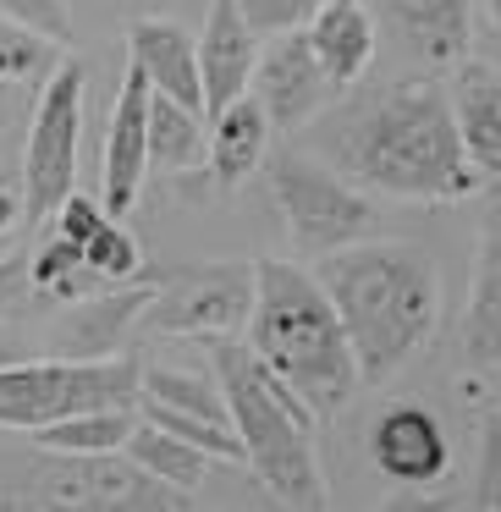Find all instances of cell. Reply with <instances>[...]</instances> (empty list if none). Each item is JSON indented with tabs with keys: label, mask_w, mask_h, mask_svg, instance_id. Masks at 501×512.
Instances as JSON below:
<instances>
[{
	"label": "cell",
	"mask_w": 501,
	"mask_h": 512,
	"mask_svg": "<svg viewBox=\"0 0 501 512\" xmlns=\"http://www.w3.org/2000/svg\"><path fill=\"white\" fill-rule=\"evenodd\" d=\"M303 149L331 160L364 193L408 204H452L479 188L452 94L435 78H391L353 100H331L303 127Z\"/></svg>",
	"instance_id": "6da1fadb"
},
{
	"label": "cell",
	"mask_w": 501,
	"mask_h": 512,
	"mask_svg": "<svg viewBox=\"0 0 501 512\" xmlns=\"http://www.w3.org/2000/svg\"><path fill=\"white\" fill-rule=\"evenodd\" d=\"M314 276L336 298L364 386H386L397 369H408L441 325V276L419 243L364 237L314 259Z\"/></svg>",
	"instance_id": "7a4b0ae2"
},
{
	"label": "cell",
	"mask_w": 501,
	"mask_h": 512,
	"mask_svg": "<svg viewBox=\"0 0 501 512\" xmlns=\"http://www.w3.org/2000/svg\"><path fill=\"white\" fill-rule=\"evenodd\" d=\"M243 342L320 419H336L353 402V391L364 386V369H358L353 336L336 314V298L298 259H259V298Z\"/></svg>",
	"instance_id": "3957f363"
},
{
	"label": "cell",
	"mask_w": 501,
	"mask_h": 512,
	"mask_svg": "<svg viewBox=\"0 0 501 512\" xmlns=\"http://www.w3.org/2000/svg\"><path fill=\"white\" fill-rule=\"evenodd\" d=\"M210 369L226 391L232 408V430L243 435V452L254 479L287 507H325L331 485H325V463L314 446V424L320 413L265 364L248 342L232 336H204Z\"/></svg>",
	"instance_id": "277c9868"
},
{
	"label": "cell",
	"mask_w": 501,
	"mask_h": 512,
	"mask_svg": "<svg viewBox=\"0 0 501 512\" xmlns=\"http://www.w3.org/2000/svg\"><path fill=\"white\" fill-rule=\"evenodd\" d=\"M193 490H177L144 468L133 452H50L28 457L0 490V507H45V512H182Z\"/></svg>",
	"instance_id": "5b68a950"
},
{
	"label": "cell",
	"mask_w": 501,
	"mask_h": 512,
	"mask_svg": "<svg viewBox=\"0 0 501 512\" xmlns=\"http://www.w3.org/2000/svg\"><path fill=\"white\" fill-rule=\"evenodd\" d=\"M144 397V364L133 353L111 358H17L0 364V430H45L67 413L89 408H138Z\"/></svg>",
	"instance_id": "8992f818"
},
{
	"label": "cell",
	"mask_w": 501,
	"mask_h": 512,
	"mask_svg": "<svg viewBox=\"0 0 501 512\" xmlns=\"http://www.w3.org/2000/svg\"><path fill=\"white\" fill-rule=\"evenodd\" d=\"M265 182L298 259H325L347 243L375 237V204L364 199V188L314 149H281L276 160H265Z\"/></svg>",
	"instance_id": "52a82bcc"
},
{
	"label": "cell",
	"mask_w": 501,
	"mask_h": 512,
	"mask_svg": "<svg viewBox=\"0 0 501 512\" xmlns=\"http://www.w3.org/2000/svg\"><path fill=\"white\" fill-rule=\"evenodd\" d=\"M83 94H89V72L78 56H67L45 78L34 127H28L23 149V232L56 221V210L72 199L78 182V144H83Z\"/></svg>",
	"instance_id": "ba28073f"
},
{
	"label": "cell",
	"mask_w": 501,
	"mask_h": 512,
	"mask_svg": "<svg viewBox=\"0 0 501 512\" xmlns=\"http://www.w3.org/2000/svg\"><path fill=\"white\" fill-rule=\"evenodd\" d=\"M259 298V259H215L160 276V292L144 314L155 336H232L248 331Z\"/></svg>",
	"instance_id": "9c48e42d"
},
{
	"label": "cell",
	"mask_w": 501,
	"mask_h": 512,
	"mask_svg": "<svg viewBox=\"0 0 501 512\" xmlns=\"http://www.w3.org/2000/svg\"><path fill=\"white\" fill-rule=\"evenodd\" d=\"M248 94L265 105V116H270L276 133H298V127H309L342 89L331 83L325 61L314 56L309 28H287V34H270L265 39L259 67H254V89H248Z\"/></svg>",
	"instance_id": "30bf717a"
},
{
	"label": "cell",
	"mask_w": 501,
	"mask_h": 512,
	"mask_svg": "<svg viewBox=\"0 0 501 512\" xmlns=\"http://www.w3.org/2000/svg\"><path fill=\"white\" fill-rule=\"evenodd\" d=\"M369 463L397 485H435L452 468V441L446 424L424 402H391L369 424Z\"/></svg>",
	"instance_id": "8fae6325"
},
{
	"label": "cell",
	"mask_w": 501,
	"mask_h": 512,
	"mask_svg": "<svg viewBox=\"0 0 501 512\" xmlns=\"http://www.w3.org/2000/svg\"><path fill=\"white\" fill-rule=\"evenodd\" d=\"M265 34L248 23L243 0H210L199 28V72H204V111L221 116L232 100H243L254 89V67Z\"/></svg>",
	"instance_id": "7c38bea8"
},
{
	"label": "cell",
	"mask_w": 501,
	"mask_h": 512,
	"mask_svg": "<svg viewBox=\"0 0 501 512\" xmlns=\"http://www.w3.org/2000/svg\"><path fill=\"white\" fill-rule=\"evenodd\" d=\"M149 100H155V83H149L144 67L127 61L122 94H116L111 111V133H105V210L127 215L144 193L149 166Z\"/></svg>",
	"instance_id": "4fadbf2b"
},
{
	"label": "cell",
	"mask_w": 501,
	"mask_h": 512,
	"mask_svg": "<svg viewBox=\"0 0 501 512\" xmlns=\"http://www.w3.org/2000/svg\"><path fill=\"white\" fill-rule=\"evenodd\" d=\"M155 292H160V276H144V281H122V287L105 292V298H94V292L78 298L67 314H61V325H56V353H67V358H111V353H122L127 331L144 325Z\"/></svg>",
	"instance_id": "5bb4252c"
},
{
	"label": "cell",
	"mask_w": 501,
	"mask_h": 512,
	"mask_svg": "<svg viewBox=\"0 0 501 512\" xmlns=\"http://www.w3.org/2000/svg\"><path fill=\"white\" fill-rule=\"evenodd\" d=\"M463 364L496 369L501 364V199L485 204L474 237V276H468L463 309Z\"/></svg>",
	"instance_id": "9a60e30c"
},
{
	"label": "cell",
	"mask_w": 501,
	"mask_h": 512,
	"mask_svg": "<svg viewBox=\"0 0 501 512\" xmlns=\"http://www.w3.org/2000/svg\"><path fill=\"white\" fill-rule=\"evenodd\" d=\"M127 61L149 72L160 94L204 111V72H199V39L171 17H133L127 23ZM210 116V111H204Z\"/></svg>",
	"instance_id": "2e32d148"
},
{
	"label": "cell",
	"mask_w": 501,
	"mask_h": 512,
	"mask_svg": "<svg viewBox=\"0 0 501 512\" xmlns=\"http://www.w3.org/2000/svg\"><path fill=\"white\" fill-rule=\"evenodd\" d=\"M386 23L397 28V39L424 56L430 67L463 61L468 28H474V0H380Z\"/></svg>",
	"instance_id": "e0dca14e"
},
{
	"label": "cell",
	"mask_w": 501,
	"mask_h": 512,
	"mask_svg": "<svg viewBox=\"0 0 501 512\" xmlns=\"http://www.w3.org/2000/svg\"><path fill=\"white\" fill-rule=\"evenodd\" d=\"M452 111H457V127H463L468 160L479 166V177L501 182V72L479 67V61L457 67Z\"/></svg>",
	"instance_id": "ac0fdd59"
},
{
	"label": "cell",
	"mask_w": 501,
	"mask_h": 512,
	"mask_svg": "<svg viewBox=\"0 0 501 512\" xmlns=\"http://www.w3.org/2000/svg\"><path fill=\"white\" fill-rule=\"evenodd\" d=\"M265 144H270V116L254 94L232 100L221 116H210V177L221 193L243 188L254 171H265Z\"/></svg>",
	"instance_id": "d6986e66"
},
{
	"label": "cell",
	"mask_w": 501,
	"mask_h": 512,
	"mask_svg": "<svg viewBox=\"0 0 501 512\" xmlns=\"http://www.w3.org/2000/svg\"><path fill=\"white\" fill-rule=\"evenodd\" d=\"M309 39H314V56L325 61V72H331V83L342 94L375 61V17L364 12V0H325L309 23Z\"/></svg>",
	"instance_id": "ffe728a7"
},
{
	"label": "cell",
	"mask_w": 501,
	"mask_h": 512,
	"mask_svg": "<svg viewBox=\"0 0 501 512\" xmlns=\"http://www.w3.org/2000/svg\"><path fill=\"white\" fill-rule=\"evenodd\" d=\"M199 160H210V116L155 89V100H149V166L193 171Z\"/></svg>",
	"instance_id": "44dd1931"
},
{
	"label": "cell",
	"mask_w": 501,
	"mask_h": 512,
	"mask_svg": "<svg viewBox=\"0 0 501 512\" xmlns=\"http://www.w3.org/2000/svg\"><path fill=\"white\" fill-rule=\"evenodd\" d=\"M138 430V408H89L34 430V446L50 452H122Z\"/></svg>",
	"instance_id": "7402d4cb"
},
{
	"label": "cell",
	"mask_w": 501,
	"mask_h": 512,
	"mask_svg": "<svg viewBox=\"0 0 501 512\" xmlns=\"http://www.w3.org/2000/svg\"><path fill=\"white\" fill-rule=\"evenodd\" d=\"M127 452H133L144 468H155L160 479H171L177 490H193V496H199L204 474H210V463H215L204 446L182 441V435L160 430V424H149V419H138V430H133V441H127Z\"/></svg>",
	"instance_id": "603a6c76"
},
{
	"label": "cell",
	"mask_w": 501,
	"mask_h": 512,
	"mask_svg": "<svg viewBox=\"0 0 501 512\" xmlns=\"http://www.w3.org/2000/svg\"><path fill=\"white\" fill-rule=\"evenodd\" d=\"M34 287H39V298L78 303V298H89V292H100V270L89 265L83 243H72V237L56 232L50 243L34 248Z\"/></svg>",
	"instance_id": "cb8c5ba5"
},
{
	"label": "cell",
	"mask_w": 501,
	"mask_h": 512,
	"mask_svg": "<svg viewBox=\"0 0 501 512\" xmlns=\"http://www.w3.org/2000/svg\"><path fill=\"white\" fill-rule=\"evenodd\" d=\"M61 39L39 34V28L17 23V17L0 12V83H45L61 67Z\"/></svg>",
	"instance_id": "d4e9b609"
},
{
	"label": "cell",
	"mask_w": 501,
	"mask_h": 512,
	"mask_svg": "<svg viewBox=\"0 0 501 512\" xmlns=\"http://www.w3.org/2000/svg\"><path fill=\"white\" fill-rule=\"evenodd\" d=\"M144 397H160V402H177L188 413H204L215 424H232V408H226V391L221 380L210 375H193L182 364H144Z\"/></svg>",
	"instance_id": "484cf974"
},
{
	"label": "cell",
	"mask_w": 501,
	"mask_h": 512,
	"mask_svg": "<svg viewBox=\"0 0 501 512\" xmlns=\"http://www.w3.org/2000/svg\"><path fill=\"white\" fill-rule=\"evenodd\" d=\"M83 254L100 270V281H138L144 276V248H138V237L122 226V215H111V221L83 243Z\"/></svg>",
	"instance_id": "4316f807"
},
{
	"label": "cell",
	"mask_w": 501,
	"mask_h": 512,
	"mask_svg": "<svg viewBox=\"0 0 501 512\" xmlns=\"http://www.w3.org/2000/svg\"><path fill=\"white\" fill-rule=\"evenodd\" d=\"M474 507L501 512V408L479 419V468H474Z\"/></svg>",
	"instance_id": "83f0119b"
},
{
	"label": "cell",
	"mask_w": 501,
	"mask_h": 512,
	"mask_svg": "<svg viewBox=\"0 0 501 512\" xmlns=\"http://www.w3.org/2000/svg\"><path fill=\"white\" fill-rule=\"evenodd\" d=\"M0 12L28 23V28H39V34H50V39H61V45L78 39V23H72L67 0H0Z\"/></svg>",
	"instance_id": "f1b7e54d"
},
{
	"label": "cell",
	"mask_w": 501,
	"mask_h": 512,
	"mask_svg": "<svg viewBox=\"0 0 501 512\" xmlns=\"http://www.w3.org/2000/svg\"><path fill=\"white\" fill-rule=\"evenodd\" d=\"M325 0H243L248 23L259 28V34H287V28H309L314 12H320Z\"/></svg>",
	"instance_id": "f546056e"
},
{
	"label": "cell",
	"mask_w": 501,
	"mask_h": 512,
	"mask_svg": "<svg viewBox=\"0 0 501 512\" xmlns=\"http://www.w3.org/2000/svg\"><path fill=\"white\" fill-rule=\"evenodd\" d=\"M28 298H39V287H34V248H28V254H0V320H12Z\"/></svg>",
	"instance_id": "4dcf8cb0"
},
{
	"label": "cell",
	"mask_w": 501,
	"mask_h": 512,
	"mask_svg": "<svg viewBox=\"0 0 501 512\" xmlns=\"http://www.w3.org/2000/svg\"><path fill=\"white\" fill-rule=\"evenodd\" d=\"M105 221H111V210H105V204H94V199H83V193H72V199L56 210V232L72 237V243H89Z\"/></svg>",
	"instance_id": "1f68e13d"
},
{
	"label": "cell",
	"mask_w": 501,
	"mask_h": 512,
	"mask_svg": "<svg viewBox=\"0 0 501 512\" xmlns=\"http://www.w3.org/2000/svg\"><path fill=\"white\" fill-rule=\"evenodd\" d=\"M12 226H23V193H12L0 182V237L12 232Z\"/></svg>",
	"instance_id": "d6a6232c"
},
{
	"label": "cell",
	"mask_w": 501,
	"mask_h": 512,
	"mask_svg": "<svg viewBox=\"0 0 501 512\" xmlns=\"http://www.w3.org/2000/svg\"><path fill=\"white\" fill-rule=\"evenodd\" d=\"M17 358H28V353H17L12 331H6V320H0V364H17Z\"/></svg>",
	"instance_id": "836d02e7"
},
{
	"label": "cell",
	"mask_w": 501,
	"mask_h": 512,
	"mask_svg": "<svg viewBox=\"0 0 501 512\" xmlns=\"http://www.w3.org/2000/svg\"><path fill=\"white\" fill-rule=\"evenodd\" d=\"M490 6V23H496V34H501V0H485Z\"/></svg>",
	"instance_id": "e575fe53"
}]
</instances>
